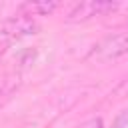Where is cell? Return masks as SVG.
Wrapping results in <instances>:
<instances>
[{
  "instance_id": "6da1fadb",
  "label": "cell",
  "mask_w": 128,
  "mask_h": 128,
  "mask_svg": "<svg viewBox=\"0 0 128 128\" xmlns=\"http://www.w3.org/2000/svg\"><path fill=\"white\" fill-rule=\"evenodd\" d=\"M36 30H38V24L30 14H16L0 24V38L4 42H16L36 34Z\"/></svg>"
},
{
  "instance_id": "7a4b0ae2",
  "label": "cell",
  "mask_w": 128,
  "mask_h": 128,
  "mask_svg": "<svg viewBox=\"0 0 128 128\" xmlns=\"http://www.w3.org/2000/svg\"><path fill=\"white\" fill-rule=\"evenodd\" d=\"M126 54H128V32H116L106 36L92 52L96 60H116Z\"/></svg>"
},
{
  "instance_id": "3957f363",
  "label": "cell",
  "mask_w": 128,
  "mask_h": 128,
  "mask_svg": "<svg viewBox=\"0 0 128 128\" xmlns=\"http://www.w3.org/2000/svg\"><path fill=\"white\" fill-rule=\"evenodd\" d=\"M118 8L116 2H104V0H88V2H80L76 4L70 14H68V22H84V20H90L94 16H102L110 10Z\"/></svg>"
},
{
  "instance_id": "277c9868",
  "label": "cell",
  "mask_w": 128,
  "mask_h": 128,
  "mask_svg": "<svg viewBox=\"0 0 128 128\" xmlns=\"http://www.w3.org/2000/svg\"><path fill=\"white\" fill-rule=\"evenodd\" d=\"M24 10H28V14H42V16H48L52 14L56 8H58V2H28L22 6Z\"/></svg>"
},
{
  "instance_id": "5b68a950",
  "label": "cell",
  "mask_w": 128,
  "mask_h": 128,
  "mask_svg": "<svg viewBox=\"0 0 128 128\" xmlns=\"http://www.w3.org/2000/svg\"><path fill=\"white\" fill-rule=\"evenodd\" d=\"M112 128H128V108H126V110H122V112L114 118Z\"/></svg>"
},
{
  "instance_id": "8992f818",
  "label": "cell",
  "mask_w": 128,
  "mask_h": 128,
  "mask_svg": "<svg viewBox=\"0 0 128 128\" xmlns=\"http://www.w3.org/2000/svg\"><path fill=\"white\" fill-rule=\"evenodd\" d=\"M78 128H104V122H102V118H88L86 122H82Z\"/></svg>"
}]
</instances>
